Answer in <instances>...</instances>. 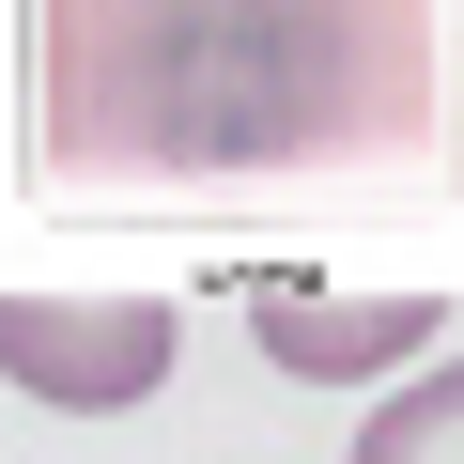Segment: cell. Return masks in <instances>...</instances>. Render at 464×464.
<instances>
[{
  "mask_svg": "<svg viewBox=\"0 0 464 464\" xmlns=\"http://www.w3.org/2000/svg\"><path fill=\"white\" fill-rule=\"evenodd\" d=\"M402 341H433V295H372V310H325V295H264V356L341 387V372H387Z\"/></svg>",
  "mask_w": 464,
  "mask_h": 464,
  "instance_id": "7a4b0ae2",
  "label": "cell"
},
{
  "mask_svg": "<svg viewBox=\"0 0 464 464\" xmlns=\"http://www.w3.org/2000/svg\"><path fill=\"white\" fill-rule=\"evenodd\" d=\"M356 464H464V356H433V372L356 433Z\"/></svg>",
  "mask_w": 464,
  "mask_h": 464,
  "instance_id": "3957f363",
  "label": "cell"
},
{
  "mask_svg": "<svg viewBox=\"0 0 464 464\" xmlns=\"http://www.w3.org/2000/svg\"><path fill=\"white\" fill-rule=\"evenodd\" d=\"M170 310L155 295H0V372H16L32 402H63V418H124V402H155L170 387Z\"/></svg>",
  "mask_w": 464,
  "mask_h": 464,
  "instance_id": "6da1fadb",
  "label": "cell"
}]
</instances>
